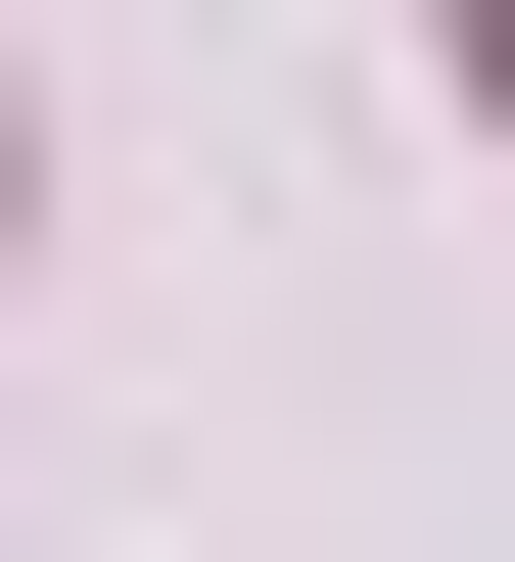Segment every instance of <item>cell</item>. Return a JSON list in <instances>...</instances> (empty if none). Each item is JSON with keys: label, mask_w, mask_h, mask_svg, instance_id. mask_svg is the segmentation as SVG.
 Instances as JSON below:
<instances>
[{"label": "cell", "mask_w": 515, "mask_h": 562, "mask_svg": "<svg viewBox=\"0 0 515 562\" xmlns=\"http://www.w3.org/2000/svg\"><path fill=\"white\" fill-rule=\"evenodd\" d=\"M469 94H515V0H469Z\"/></svg>", "instance_id": "cell-1"}]
</instances>
